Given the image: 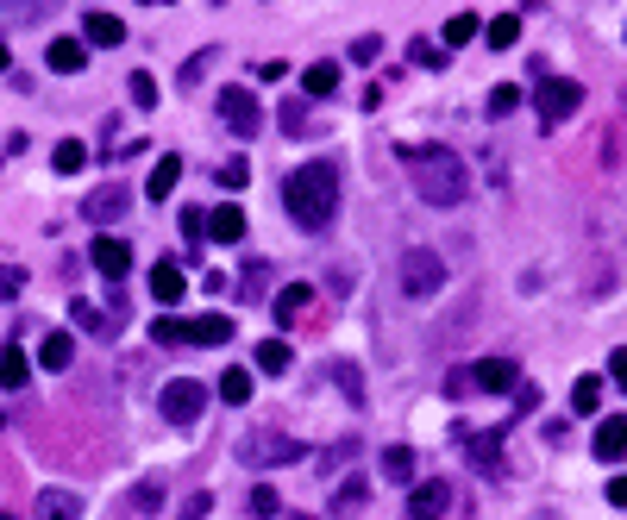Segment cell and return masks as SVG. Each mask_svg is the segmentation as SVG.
I'll return each instance as SVG.
<instances>
[{"label":"cell","instance_id":"obj_7","mask_svg":"<svg viewBox=\"0 0 627 520\" xmlns=\"http://www.w3.org/2000/svg\"><path fill=\"white\" fill-rule=\"evenodd\" d=\"M220 120H226L232 138H258V132H264L258 94H251V88H220Z\"/></svg>","mask_w":627,"mask_h":520},{"label":"cell","instance_id":"obj_4","mask_svg":"<svg viewBox=\"0 0 627 520\" xmlns=\"http://www.w3.org/2000/svg\"><path fill=\"white\" fill-rule=\"evenodd\" d=\"M577 107H584V88H577L571 76H546L540 94H533V113H540V126H546V132H552V126H565Z\"/></svg>","mask_w":627,"mask_h":520},{"label":"cell","instance_id":"obj_13","mask_svg":"<svg viewBox=\"0 0 627 520\" xmlns=\"http://www.w3.org/2000/svg\"><path fill=\"white\" fill-rule=\"evenodd\" d=\"M82 44H88V51H113V44H126V19L120 13H88L82 19Z\"/></svg>","mask_w":627,"mask_h":520},{"label":"cell","instance_id":"obj_45","mask_svg":"<svg viewBox=\"0 0 627 520\" xmlns=\"http://www.w3.org/2000/svg\"><path fill=\"white\" fill-rule=\"evenodd\" d=\"M251 514H276V489H270V483L251 489Z\"/></svg>","mask_w":627,"mask_h":520},{"label":"cell","instance_id":"obj_10","mask_svg":"<svg viewBox=\"0 0 627 520\" xmlns=\"http://www.w3.org/2000/svg\"><path fill=\"white\" fill-rule=\"evenodd\" d=\"M126 207H132V188L126 182H101L95 195L82 201V214L95 220V226H113V220H126Z\"/></svg>","mask_w":627,"mask_h":520},{"label":"cell","instance_id":"obj_25","mask_svg":"<svg viewBox=\"0 0 627 520\" xmlns=\"http://www.w3.org/2000/svg\"><path fill=\"white\" fill-rule=\"evenodd\" d=\"M38 364H44V370H69V364H76V345H69V333H51V339H44V345H38Z\"/></svg>","mask_w":627,"mask_h":520},{"label":"cell","instance_id":"obj_1","mask_svg":"<svg viewBox=\"0 0 627 520\" xmlns=\"http://www.w3.org/2000/svg\"><path fill=\"white\" fill-rule=\"evenodd\" d=\"M402 163H408V176H414V195L433 201V207H458L464 188H471L464 157L446 151V145H402Z\"/></svg>","mask_w":627,"mask_h":520},{"label":"cell","instance_id":"obj_40","mask_svg":"<svg viewBox=\"0 0 627 520\" xmlns=\"http://www.w3.org/2000/svg\"><path fill=\"white\" fill-rule=\"evenodd\" d=\"M151 339H157V345H182V320H176V314H157Z\"/></svg>","mask_w":627,"mask_h":520},{"label":"cell","instance_id":"obj_18","mask_svg":"<svg viewBox=\"0 0 627 520\" xmlns=\"http://www.w3.org/2000/svg\"><path fill=\"white\" fill-rule=\"evenodd\" d=\"M38 520H82V495H69V489H38Z\"/></svg>","mask_w":627,"mask_h":520},{"label":"cell","instance_id":"obj_11","mask_svg":"<svg viewBox=\"0 0 627 520\" xmlns=\"http://www.w3.org/2000/svg\"><path fill=\"white\" fill-rule=\"evenodd\" d=\"M88 264H95L107 282H120V276L132 270V245H126V239H113V232H101V239L88 245Z\"/></svg>","mask_w":627,"mask_h":520},{"label":"cell","instance_id":"obj_5","mask_svg":"<svg viewBox=\"0 0 627 520\" xmlns=\"http://www.w3.org/2000/svg\"><path fill=\"white\" fill-rule=\"evenodd\" d=\"M239 458H245L251 470H270V464L308 458V445H301V439H283V433H245V439H239Z\"/></svg>","mask_w":627,"mask_h":520},{"label":"cell","instance_id":"obj_16","mask_svg":"<svg viewBox=\"0 0 627 520\" xmlns=\"http://www.w3.org/2000/svg\"><path fill=\"white\" fill-rule=\"evenodd\" d=\"M590 452H596L602 464H621V458H627V414L602 420V427H596V439H590Z\"/></svg>","mask_w":627,"mask_h":520},{"label":"cell","instance_id":"obj_9","mask_svg":"<svg viewBox=\"0 0 627 520\" xmlns=\"http://www.w3.org/2000/svg\"><path fill=\"white\" fill-rule=\"evenodd\" d=\"M439 282H446V264H439L433 251H408V257H402V289H408L414 301L439 295Z\"/></svg>","mask_w":627,"mask_h":520},{"label":"cell","instance_id":"obj_27","mask_svg":"<svg viewBox=\"0 0 627 520\" xmlns=\"http://www.w3.org/2000/svg\"><path fill=\"white\" fill-rule=\"evenodd\" d=\"M26 376H32V358L19 345H7V351H0V389H19Z\"/></svg>","mask_w":627,"mask_h":520},{"label":"cell","instance_id":"obj_42","mask_svg":"<svg viewBox=\"0 0 627 520\" xmlns=\"http://www.w3.org/2000/svg\"><path fill=\"white\" fill-rule=\"evenodd\" d=\"M383 57V38H352V63H377Z\"/></svg>","mask_w":627,"mask_h":520},{"label":"cell","instance_id":"obj_14","mask_svg":"<svg viewBox=\"0 0 627 520\" xmlns=\"http://www.w3.org/2000/svg\"><path fill=\"white\" fill-rule=\"evenodd\" d=\"M151 295H157V307L170 314V307H182V295H189V276H182L170 257H157V270H151Z\"/></svg>","mask_w":627,"mask_h":520},{"label":"cell","instance_id":"obj_6","mask_svg":"<svg viewBox=\"0 0 627 520\" xmlns=\"http://www.w3.org/2000/svg\"><path fill=\"white\" fill-rule=\"evenodd\" d=\"M458 452L464 464H477L483 477H502V427H458Z\"/></svg>","mask_w":627,"mask_h":520},{"label":"cell","instance_id":"obj_43","mask_svg":"<svg viewBox=\"0 0 627 520\" xmlns=\"http://www.w3.org/2000/svg\"><path fill=\"white\" fill-rule=\"evenodd\" d=\"M132 502H138V508H164V483H138Z\"/></svg>","mask_w":627,"mask_h":520},{"label":"cell","instance_id":"obj_37","mask_svg":"<svg viewBox=\"0 0 627 520\" xmlns=\"http://www.w3.org/2000/svg\"><path fill=\"white\" fill-rule=\"evenodd\" d=\"M245 182H251V163L245 157H226L220 163V188H245Z\"/></svg>","mask_w":627,"mask_h":520},{"label":"cell","instance_id":"obj_2","mask_svg":"<svg viewBox=\"0 0 627 520\" xmlns=\"http://www.w3.org/2000/svg\"><path fill=\"white\" fill-rule=\"evenodd\" d=\"M283 207H289L295 226L320 232L339 214V170H333V163H301V170H289L283 176Z\"/></svg>","mask_w":627,"mask_h":520},{"label":"cell","instance_id":"obj_3","mask_svg":"<svg viewBox=\"0 0 627 520\" xmlns=\"http://www.w3.org/2000/svg\"><path fill=\"white\" fill-rule=\"evenodd\" d=\"M515 383H521V370L508 364V358H477L471 370H458L452 383H446V395H515Z\"/></svg>","mask_w":627,"mask_h":520},{"label":"cell","instance_id":"obj_31","mask_svg":"<svg viewBox=\"0 0 627 520\" xmlns=\"http://www.w3.org/2000/svg\"><path fill=\"white\" fill-rule=\"evenodd\" d=\"M289 364H295V358H289L283 339H264V345H258V370H264V376H283Z\"/></svg>","mask_w":627,"mask_h":520},{"label":"cell","instance_id":"obj_12","mask_svg":"<svg viewBox=\"0 0 627 520\" xmlns=\"http://www.w3.org/2000/svg\"><path fill=\"white\" fill-rule=\"evenodd\" d=\"M446 508H452V489L439 477H427L421 489L408 495V520H446Z\"/></svg>","mask_w":627,"mask_h":520},{"label":"cell","instance_id":"obj_19","mask_svg":"<svg viewBox=\"0 0 627 520\" xmlns=\"http://www.w3.org/2000/svg\"><path fill=\"white\" fill-rule=\"evenodd\" d=\"M176 182H182V157L164 151V157H157V170H151V182H145V195L164 201V195H176Z\"/></svg>","mask_w":627,"mask_h":520},{"label":"cell","instance_id":"obj_24","mask_svg":"<svg viewBox=\"0 0 627 520\" xmlns=\"http://www.w3.org/2000/svg\"><path fill=\"white\" fill-rule=\"evenodd\" d=\"M220 401H226V408H245V401H251V370H239V364L220 370Z\"/></svg>","mask_w":627,"mask_h":520},{"label":"cell","instance_id":"obj_30","mask_svg":"<svg viewBox=\"0 0 627 520\" xmlns=\"http://www.w3.org/2000/svg\"><path fill=\"white\" fill-rule=\"evenodd\" d=\"M51 163H57V176H76L88 163V145H82V138H63V145L51 151Z\"/></svg>","mask_w":627,"mask_h":520},{"label":"cell","instance_id":"obj_39","mask_svg":"<svg viewBox=\"0 0 627 520\" xmlns=\"http://www.w3.org/2000/svg\"><path fill=\"white\" fill-rule=\"evenodd\" d=\"M239 276H245V282H239V295H245V301H258V295H264V276H270V270H264V264H245Z\"/></svg>","mask_w":627,"mask_h":520},{"label":"cell","instance_id":"obj_48","mask_svg":"<svg viewBox=\"0 0 627 520\" xmlns=\"http://www.w3.org/2000/svg\"><path fill=\"white\" fill-rule=\"evenodd\" d=\"M7 69H13V57H7V44H0V76H7Z\"/></svg>","mask_w":627,"mask_h":520},{"label":"cell","instance_id":"obj_15","mask_svg":"<svg viewBox=\"0 0 627 520\" xmlns=\"http://www.w3.org/2000/svg\"><path fill=\"white\" fill-rule=\"evenodd\" d=\"M182 345H232V320H226V314H195V320H182Z\"/></svg>","mask_w":627,"mask_h":520},{"label":"cell","instance_id":"obj_41","mask_svg":"<svg viewBox=\"0 0 627 520\" xmlns=\"http://www.w3.org/2000/svg\"><path fill=\"white\" fill-rule=\"evenodd\" d=\"M408 63H427V69H439V63H446V44H408Z\"/></svg>","mask_w":627,"mask_h":520},{"label":"cell","instance_id":"obj_36","mask_svg":"<svg viewBox=\"0 0 627 520\" xmlns=\"http://www.w3.org/2000/svg\"><path fill=\"white\" fill-rule=\"evenodd\" d=\"M515 107H521V88H515V82H502V88L490 94V113H496V120H508Z\"/></svg>","mask_w":627,"mask_h":520},{"label":"cell","instance_id":"obj_26","mask_svg":"<svg viewBox=\"0 0 627 520\" xmlns=\"http://www.w3.org/2000/svg\"><path fill=\"white\" fill-rule=\"evenodd\" d=\"M471 38H483V19H477V13H452V19H446V38H439V44H446V51H458V44H471Z\"/></svg>","mask_w":627,"mask_h":520},{"label":"cell","instance_id":"obj_20","mask_svg":"<svg viewBox=\"0 0 627 520\" xmlns=\"http://www.w3.org/2000/svg\"><path fill=\"white\" fill-rule=\"evenodd\" d=\"M308 307H314V282H289V289L283 295H276V320H301V314H308Z\"/></svg>","mask_w":627,"mask_h":520},{"label":"cell","instance_id":"obj_51","mask_svg":"<svg viewBox=\"0 0 627 520\" xmlns=\"http://www.w3.org/2000/svg\"><path fill=\"white\" fill-rule=\"evenodd\" d=\"M0 520H13V514H0Z\"/></svg>","mask_w":627,"mask_h":520},{"label":"cell","instance_id":"obj_22","mask_svg":"<svg viewBox=\"0 0 627 520\" xmlns=\"http://www.w3.org/2000/svg\"><path fill=\"white\" fill-rule=\"evenodd\" d=\"M207 232H214L220 245H239L245 239V214L239 207H214V214H207Z\"/></svg>","mask_w":627,"mask_h":520},{"label":"cell","instance_id":"obj_28","mask_svg":"<svg viewBox=\"0 0 627 520\" xmlns=\"http://www.w3.org/2000/svg\"><path fill=\"white\" fill-rule=\"evenodd\" d=\"M515 38H521V19H515V13H502V19H483V44H490V51H508Z\"/></svg>","mask_w":627,"mask_h":520},{"label":"cell","instance_id":"obj_35","mask_svg":"<svg viewBox=\"0 0 627 520\" xmlns=\"http://www.w3.org/2000/svg\"><path fill=\"white\" fill-rule=\"evenodd\" d=\"M126 94H132V107H157V76H145V69H138V76L126 82Z\"/></svg>","mask_w":627,"mask_h":520},{"label":"cell","instance_id":"obj_49","mask_svg":"<svg viewBox=\"0 0 627 520\" xmlns=\"http://www.w3.org/2000/svg\"><path fill=\"white\" fill-rule=\"evenodd\" d=\"M145 7H170V0H145Z\"/></svg>","mask_w":627,"mask_h":520},{"label":"cell","instance_id":"obj_33","mask_svg":"<svg viewBox=\"0 0 627 520\" xmlns=\"http://www.w3.org/2000/svg\"><path fill=\"white\" fill-rule=\"evenodd\" d=\"M370 502V489H364V477H352V483H339V495H333V514H358Z\"/></svg>","mask_w":627,"mask_h":520},{"label":"cell","instance_id":"obj_38","mask_svg":"<svg viewBox=\"0 0 627 520\" xmlns=\"http://www.w3.org/2000/svg\"><path fill=\"white\" fill-rule=\"evenodd\" d=\"M283 132H289V138H308V132H314V126H308V107H301V101L283 107Z\"/></svg>","mask_w":627,"mask_h":520},{"label":"cell","instance_id":"obj_50","mask_svg":"<svg viewBox=\"0 0 627 520\" xmlns=\"http://www.w3.org/2000/svg\"><path fill=\"white\" fill-rule=\"evenodd\" d=\"M0 427H7V414H0Z\"/></svg>","mask_w":627,"mask_h":520},{"label":"cell","instance_id":"obj_47","mask_svg":"<svg viewBox=\"0 0 627 520\" xmlns=\"http://www.w3.org/2000/svg\"><path fill=\"white\" fill-rule=\"evenodd\" d=\"M609 502H615V508H627V477H609Z\"/></svg>","mask_w":627,"mask_h":520},{"label":"cell","instance_id":"obj_17","mask_svg":"<svg viewBox=\"0 0 627 520\" xmlns=\"http://www.w3.org/2000/svg\"><path fill=\"white\" fill-rule=\"evenodd\" d=\"M44 63H51L57 76H76V69L88 63V44H82V38H51V51H44Z\"/></svg>","mask_w":627,"mask_h":520},{"label":"cell","instance_id":"obj_23","mask_svg":"<svg viewBox=\"0 0 627 520\" xmlns=\"http://www.w3.org/2000/svg\"><path fill=\"white\" fill-rule=\"evenodd\" d=\"M301 88H308V101H327V94L339 88V63H314V69H301Z\"/></svg>","mask_w":627,"mask_h":520},{"label":"cell","instance_id":"obj_8","mask_svg":"<svg viewBox=\"0 0 627 520\" xmlns=\"http://www.w3.org/2000/svg\"><path fill=\"white\" fill-rule=\"evenodd\" d=\"M164 420L170 427H189V420H201V408H207V383H195V376H176V383H164Z\"/></svg>","mask_w":627,"mask_h":520},{"label":"cell","instance_id":"obj_34","mask_svg":"<svg viewBox=\"0 0 627 520\" xmlns=\"http://www.w3.org/2000/svg\"><path fill=\"white\" fill-rule=\"evenodd\" d=\"M69 314H76V326H88V333H95V339H107V333H113V320L101 314L95 301H76V307H69Z\"/></svg>","mask_w":627,"mask_h":520},{"label":"cell","instance_id":"obj_46","mask_svg":"<svg viewBox=\"0 0 627 520\" xmlns=\"http://www.w3.org/2000/svg\"><path fill=\"white\" fill-rule=\"evenodd\" d=\"M609 376H615V383L627 389V345H615V358H609Z\"/></svg>","mask_w":627,"mask_h":520},{"label":"cell","instance_id":"obj_44","mask_svg":"<svg viewBox=\"0 0 627 520\" xmlns=\"http://www.w3.org/2000/svg\"><path fill=\"white\" fill-rule=\"evenodd\" d=\"M182 232H189V239H207V214L201 207H182Z\"/></svg>","mask_w":627,"mask_h":520},{"label":"cell","instance_id":"obj_21","mask_svg":"<svg viewBox=\"0 0 627 520\" xmlns=\"http://www.w3.org/2000/svg\"><path fill=\"white\" fill-rule=\"evenodd\" d=\"M63 0H7V26H44Z\"/></svg>","mask_w":627,"mask_h":520},{"label":"cell","instance_id":"obj_29","mask_svg":"<svg viewBox=\"0 0 627 520\" xmlns=\"http://www.w3.org/2000/svg\"><path fill=\"white\" fill-rule=\"evenodd\" d=\"M602 408V376H577L571 383V414H596Z\"/></svg>","mask_w":627,"mask_h":520},{"label":"cell","instance_id":"obj_32","mask_svg":"<svg viewBox=\"0 0 627 520\" xmlns=\"http://www.w3.org/2000/svg\"><path fill=\"white\" fill-rule=\"evenodd\" d=\"M383 477L414 483V452H408V445H389V452H383Z\"/></svg>","mask_w":627,"mask_h":520}]
</instances>
